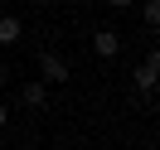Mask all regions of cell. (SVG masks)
<instances>
[{"instance_id":"10","label":"cell","mask_w":160,"mask_h":150,"mask_svg":"<svg viewBox=\"0 0 160 150\" xmlns=\"http://www.w3.org/2000/svg\"><path fill=\"white\" fill-rule=\"evenodd\" d=\"M39 5H49V0H39Z\"/></svg>"},{"instance_id":"2","label":"cell","mask_w":160,"mask_h":150,"mask_svg":"<svg viewBox=\"0 0 160 150\" xmlns=\"http://www.w3.org/2000/svg\"><path fill=\"white\" fill-rule=\"evenodd\" d=\"M39 73H44L39 82H53V87H58V82H68V63H63L58 53H39Z\"/></svg>"},{"instance_id":"4","label":"cell","mask_w":160,"mask_h":150,"mask_svg":"<svg viewBox=\"0 0 160 150\" xmlns=\"http://www.w3.org/2000/svg\"><path fill=\"white\" fill-rule=\"evenodd\" d=\"M20 102L29 111H39L44 102H49V82H24V87H20Z\"/></svg>"},{"instance_id":"1","label":"cell","mask_w":160,"mask_h":150,"mask_svg":"<svg viewBox=\"0 0 160 150\" xmlns=\"http://www.w3.org/2000/svg\"><path fill=\"white\" fill-rule=\"evenodd\" d=\"M131 78H136V87L146 92V97H155V78H160V53H146V58L136 63V73H131Z\"/></svg>"},{"instance_id":"3","label":"cell","mask_w":160,"mask_h":150,"mask_svg":"<svg viewBox=\"0 0 160 150\" xmlns=\"http://www.w3.org/2000/svg\"><path fill=\"white\" fill-rule=\"evenodd\" d=\"M92 53H97V58H117L121 53V34L117 29H97L92 34Z\"/></svg>"},{"instance_id":"11","label":"cell","mask_w":160,"mask_h":150,"mask_svg":"<svg viewBox=\"0 0 160 150\" xmlns=\"http://www.w3.org/2000/svg\"><path fill=\"white\" fill-rule=\"evenodd\" d=\"M0 5H5V0H0Z\"/></svg>"},{"instance_id":"6","label":"cell","mask_w":160,"mask_h":150,"mask_svg":"<svg viewBox=\"0 0 160 150\" xmlns=\"http://www.w3.org/2000/svg\"><path fill=\"white\" fill-rule=\"evenodd\" d=\"M141 15H146V24L155 29V24H160V0H146V5H141Z\"/></svg>"},{"instance_id":"7","label":"cell","mask_w":160,"mask_h":150,"mask_svg":"<svg viewBox=\"0 0 160 150\" xmlns=\"http://www.w3.org/2000/svg\"><path fill=\"white\" fill-rule=\"evenodd\" d=\"M107 5H112V10H131V0H107Z\"/></svg>"},{"instance_id":"8","label":"cell","mask_w":160,"mask_h":150,"mask_svg":"<svg viewBox=\"0 0 160 150\" xmlns=\"http://www.w3.org/2000/svg\"><path fill=\"white\" fill-rule=\"evenodd\" d=\"M5 82H10V68H5V63H0V87H5Z\"/></svg>"},{"instance_id":"5","label":"cell","mask_w":160,"mask_h":150,"mask_svg":"<svg viewBox=\"0 0 160 150\" xmlns=\"http://www.w3.org/2000/svg\"><path fill=\"white\" fill-rule=\"evenodd\" d=\"M24 39V24L15 20V15H0V49H10V44Z\"/></svg>"},{"instance_id":"9","label":"cell","mask_w":160,"mask_h":150,"mask_svg":"<svg viewBox=\"0 0 160 150\" xmlns=\"http://www.w3.org/2000/svg\"><path fill=\"white\" fill-rule=\"evenodd\" d=\"M5 121H10V107H5V102H0V126H5Z\"/></svg>"}]
</instances>
